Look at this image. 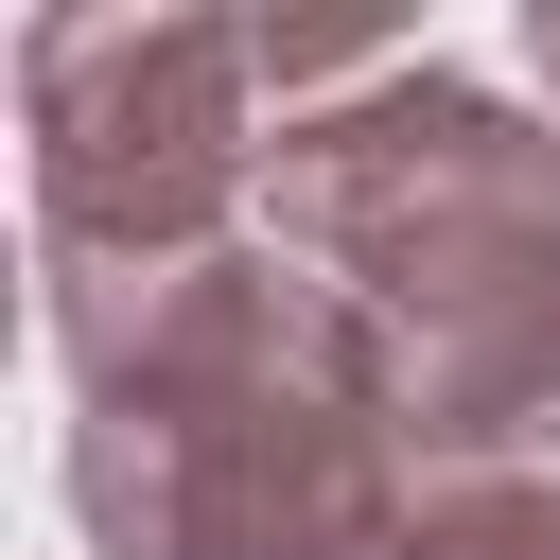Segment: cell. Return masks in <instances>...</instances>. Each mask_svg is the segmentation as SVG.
I'll list each match as a JSON object with an SVG mask.
<instances>
[{"label": "cell", "mask_w": 560, "mask_h": 560, "mask_svg": "<svg viewBox=\"0 0 560 560\" xmlns=\"http://www.w3.org/2000/svg\"><path fill=\"white\" fill-rule=\"evenodd\" d=\"M385 560H560V472H438Z\"/></svg>", "instance_id": "obj_5"}, {"label": "cell", "mask_w": 560, "mask_h": 560, "mask_svg": "<svg viewBox=\"0 0 560 560\" xmlns=\"http://www.w3.org/2000/svg\"><path fill=\"white\" fill-rule=\"evenodd\" d=\"M368 368H385V420H402L420 490H438V472H525V455H560V245H525V262L385 315Z\"/></svg>", "instance_id": "obj_4"}, {"label": "cell", "mask_w": 560, "mask_h": 560, "mask_svg": "<svg viewBox=\"0 0 560 560\" xmlns=\"http://www.w3.org/2000/svg\"><path fill=\"white\" fill-rule=\"evenodd\" d=\"M18 140H35V245H228L262 228V140H280V70L262 18H140V0H70L18 18Z\"/></svg>", "instance_id": "obj_3"}, {"label": "cell", "mask_w": 560, "mask_h": 560, "mask_svg": "<svg viewBox=\"0 0 560 560\" xmlns=\"http://www.w3.org/2000/svg\"><path fill=\"white\" fill-rule=\"evenodd\" d=\"M35 332L70 368V525L88 560H385L420 455L385 420L368 315L262 228L122 262L35 245Z\"/></svg>", "instance_id": "obj_1"}, {"label": "cell", "mask_w": 560, "mask_h": 560, "mask_svg": "<svg viewBox=\"0 0 560 560\" xmlns=\"http://www.w3.org/2000/svg\"><path fill=\"white\" fill-rule=\"evenodd\" d=\"M262 245L315 262L385 332V315L560 245V122H525L508 88H472L438 52H385L368 88H332L262 140Z\"/></svg>", "instance_id": "obj_2"}, {"label": "cell", "mask_w": 560, "mask_h": 560, "mask_svg": "<svg viewBox=\"0 0 560 560\" xmlns=\"http://www.w3.org/2000/svg\"><path fill=\"white\" fill-rule=\"evenodd\" d=\"M525 70H542V105H560V0H525Z\"/></svg>", "instance_id": "obj_6"}]
</instances>
